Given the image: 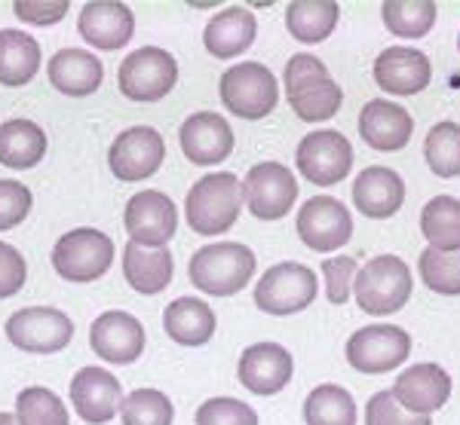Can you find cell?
<instances>
[{"label": "cell", "mask_w": 460, "mask_h": 425, "mask_svg": "<svg viewBox=\"0 0 460 425\" xmlns=\"http://www.w3.org/2000/svg\"><path fill=\"white\" fill-rule=\"evenodd\" d=\"M215 312L199 297H178L163 309V327L178 346H206L215 337Z\"/></svg>", "instance_id": "83f0119b"}, {"label": "cell", "mask_w": 460, "mask_h": 425, "mask_svg": "<svg viewBox=\"0 0 460 425\" xmlns=\"http://www.w3.org/2000/svg\"><path fill=\"white\" fill-rule=\"evenodd\" d=\"M420 233L429 248L460 251V199L436 196L420 212Z\"/></svg>", "instance_id": "1f68e13d"}, {"label": "cell", "mask_w": 460, "mask_h": 425, "mask_svg": "<svg viewBox=\"0 0 460 425\" xmlns=\"http://www.w3.org/2000/svg\"><path fill=\"white\" fill-rule=\"evenodd\" d=\"M286 99L304 123H325L341 110L344 92L329 77V68L310 52H298L286 62Z\"/></svg>", "instance_id": "6da1fadb"}, {"label": "cell", "mask_w": 460, "mask_h": 425, "mask_svg": "<svg viewBox=\"0 0 460 425\" xmlns=\"http://www.w3.org/2000/svg\"><path fill=\"white\" fill-rule=\"evenodd\" d=\"M13 13H16V19H22L25 25L49 28L68 16V0H16Z\"/></svg>", "instance_id": "7bdbcfd3"}, {"label": "cell", "mask_w": 460, "mask_h": 425, "mask_svg": "<svg viewBox=\"0 0 460 425\" xmlns=\"http://www.w3.org/2000/svg\"><path fill=\"white\" fill-rule=\"evenodd\" d=\"M457 49H460V34H457Z\"/></svg>", "instance_id": "bcb514c9"}, {"label": "cell", "mask_w": 460, "mask_h": 425, "mask_svg": "<svg viewBox=\"0 0 460 425\" xmlns=\"http://www.w3.org/2000/svg\"><path fill=\"white\" fill-rule=\"evenodd\" d=\"M414 291L411 270L402 257L396 255H377L368 260L362 270H356L353 297L366 316H393L408 303Z\"/></svg>", "instance_id": "277c9868"}, {"label": "cell", "mask_w": 460, "mask_h": 425, "mask_svg": "<svg viewBox=\"0 0 460 425\" xmlns=\"http://www.w3.org/2000/svg\"><path fill=\"white\" fill-rule=\"evenodd\" d=\"M114 264V242L95 227H77L65 233L53 248V270L65 282H95Z\"/></svg>", "instance_id": "52a82bcc"}, {"label": "cell", "mask_w": 460, "mask_h": 425, "mask_svg": "<svg viewBox=\"0 0 460 425\" xmlns=\"http://www.w3.org/2000/svg\"><path fill=\"white\" fill-rule=\"evenodd\" d=\"M338 19L335 0H298L286 6V28L298 43H323L338 28Z\"/></svg>", "instance_id": "4dcf8cb0"}, {"label": "cell", "mask_w": 460, "mask_h": 425, "mask_svg": "<svg viewBox=\"0 0 460 425\" xmlns=\"http://www.w3.org/2000/svg\"><path fill=\"white\" fill-rule=\"evenodd\" d=\"M319 294V279L310 266L286 260L270 266L255 285V307L267 316H295L307 309Z\"/></svg>", "instance_id": "ba28073f"}, {"label": "cell", "mask_w": 460, "mask_h": 425, "mask_svg": "<svg viewBox=\"0 0 460 425\" xmlns=\"http://www.w3.org/2000/svg\"><path fill=\"white\" fill-rule=\"evenodd\" d=\"M31 205H34L31 190H28L22 181L4 178V181H0V233L19 227V223L28 218Z\"/></svg>", "instance_id": "60d3db41"}, {"label": "cell", "mask_w": 460, "mask_h": 425, "mask_svg": "<svg viewBox=\"0 0 460 425\" xmlns=\"http://www.w3.org/2000/svg\"><path fill=\"white\" fill-rule=\"evenodd\" d=\"M424 156L433 175L457 178L460 175V126L445 119L436 123L424 138Z\"/></svg>", "instance_id": "e575fe53"}, {"label": "cell", "mask_w": 460, "mask_h": 425, "mask_svg": "<svg viewBox=\"0 0 460 425\" xmlns=\"http://www.w3.org/2000/svg\"><path fill=\"white\" fill-rule=\"evenodd\" d=\"M393 398L405 410L420 416L436 413L439 407L448 404L451 398V377L439 364H414V368L402 370L393 383Z\"/></svg>", "instance_id": "7402d4cb"}, {"label": "cell", "mask_w": 460, "mask_h": 425, "mask_svg": "<svg viewBox=\"0 0 460 425\" xmlns=\"http://www.w3.org/2000/svg\"><path fill=\"white\" fill-rule=\"evenodd\" d=\"M295 230H298V239L310 251L329 255V251H338L350 242L353 218L341 199L316 196V199H307V203L298 208Z\"/></svg>", "instance_id": "4fadbf2b"}, {"label": "cell", "mask_w": 460, "mask_h": 425, "mask_svg": "<svg viewBox=\"0 0 460 425\" xmlns=\"http://www.w3.org/2000/svg\"><path fill=\"white\" fill-rule=\"evenodd\" d=\"M4 331L13 346L34 355H56L74 340V322L53 307H25L13 312Z\"/></svg>", "instance_id": "9c48e42d"}, {"label": "cell", "mask_w": 460, "mask_h": 425, "mask_svg": "<svg viewBox=\"0 0 460 425\" xmlns=\"http://www.w3.org/2000/svg\"><path fill=\"white\" fill-rule=\"evenodd\" d=\"M307 425H356V401L344 386L323 383L304 401Z\"/></svg>", "instance_id": "d6a6232c"}, {"label": "cell", "mask_w": 460, "mask_h": 425, "mask_svg": "<svg viewBox=\"0 0 460 425\" xmlns=\"http://www.w3.org/2000/svg\"><path fill=\"white\" fill-rule=\"evenodd\" d=\"M0 425H19L16 413H0Z\"/></svg>", "instance_id": "f6af8a7d"}, {"label": "cell", "mask_w": 460, "mask_h": 425, "mask_svg": "<svg viewBox=\"0 0 460 425\" xmlns=\"http://www.w3.org/2000/svg\"><path fill=\"white\" fill-rule=\"evenodd\" d=\"M255 251L240 242H215L197 248L190 257L188 273L197 291L209 297H234L255 275Z\"/></svg>", "instance_id": "3957f363"}, {"label": "cell", "mask_w": 460, "mask_h": 425, "mask_svg": "<svg viewBox=\"0 0 460 425\" xmlns=\"http://www.w3.org/2000/svg\"><path fill=\"white\" fill-rule=\"evenodd\" d=\"M243 212V187L234 171L203 175L184 199L190 230L199 236H221L236 223Z\"/></svg>", "instance_id": "7a4b0ae2"}, {"label": "cell", "mask_w": 460, "mask_h": 425, "mask_svg": "<svg viewBox=\"0 0 460 425\" xmlns=\"http://www.w3.org/2000/svg\"><path fill=\"white\" fill-rule=\"evenodd\" d=\"M163 160H166V141L151 126L123 129L108 151V166L120 181H145L157 175Z\"/></svg>", "instance_id": "5bb4252c"}, {"label": "cell", "mask_w": 460, "mask_h": 425, "mask_svg": "<svg viewBox=\"0 0 460 425\" xmlns=\"http://www.w3.org/2000/svg\"><path fill=\"white\" fill-rule=\"evenodd\" d=\"M356 260L341 255V257H329L323 264V282H325V297H329V303H335V307H341V303L350 300L353 294V279H356Z\"/></svg>", "instance_id": "b9f144b4"}, {"label": "cell", "mask_w": 460, "mask_h": 425, "mask_svg": "<svg viewBox=\"0 0 460 425\" xmlns=\"http://www.w3.org/2000/svg\"><path fill=\"white\" fill-rule=\"evenodd\" d=\"M366 425H433V422H429V416L405 410L393 398L390 389H381L366 404Z\"/></svg>", "instance_id": "ab89813d"}, {"label": "cell", "mask_w": 460, "mask_h": 425, "mask_svg": "<svg viewBox=\"0 0 460 425\" xmlns=\"http://www.w3.org/2000/svg\"><path fill=\"white\" fill-rule=\"evenodd\" d=\"M381 19L387 31L418 40L436 25V4L433 0H387L381 6Z\"/></svg>", "instance_id": "836d02e7"}, {"label": "cell", "mask_w": 460, "mask_h": 425, "mask_svg": "<svg viewBox=\"0 0 460 425\" xmlns=\"http://www.w3.org/2000/svg\"><path fill=\"white\" fill-rule=\"evenodd\" d=\"M40 43L19 28L0 31V86H28L40 71Z\"/></svg>", "instance_id": "f1b7e54d"}, {"label": "cell", "mask_w": 460, "mask_h": 425, "mask_svg": "<svg viewBox=\"0 0 460 425\" xmlns=\"http://www.w3.org/2000/svg\"><path fill=\"white\" fill-rule=\"evenodd\" d=\"M28 282V264L19 248L0 242V300L16 297Z\"/></svg>", "instance_id": "ee69618b"}, {"label": "cell", "mask_w": 460, "mask_h": 425, "mask_svg": "<svg viewBox=\"0 0 460 425\" xmlns=\"http://www.w3.org/2000/svg\"><path fill=\"white\" fill-rule=\"evenodd\" d=\"M120 416L123 425H172L175 407L172 398L160 389H136L123 395Z\"/></svg>", "instance_id": "74e56055"}, {"label": "cell", "mask_w": 460, "mask_h": 425, "mask_svg": "<svg viewBox=\"0 0 460 425\" xmlns=\"http://www.w3.org/2000/svg\"><path fill=\"white\" fill-rule=\"evenodd\" d=\"M178 83V62L172 52L160 47H142L123 58L117 68V86H120L123 99L154 104L166 99Z\"/></svg>", "instance_id": "8992f818"}, {"label": "cell", "mask_w": 460, "mask_h": 425, "mask_svg": "<svg viewBox=\"0 0 460 425\" xmlns=\"http://www.w3.org/2000/svg\"><path fill=\"white\" fill-rule=\"evenodd\" d=\"M16 422L19 425H71L68 407L53 389L28 386L16 395Z\"/></svg>", "instance_id": "d590c367"}, {"label": "cell", "mask_w": 460, "mask_h": 425, "mask_svg": "<svg viewBox=\"0 0 460 425\" xmlns=\"http://www.w3.org/2000/svg\"><path fill=\"white\" fill-rule=\"evenodd\" d=\"M178 144L194 166H218L234 153V129L215 110H199L181 123Z\"/></svg>", "instance_id": "d6986e66"}, {"label": "cell", "mask_w": 460, "mask_h": 425, "mask_svg": "<svg viewBox=\"0 0 460 425\" xmlns=\"http://www.w3.org/2000/svg\"><path fill=\"white\" fill-rule=\"evenodd\" d=\"M411 355V337L396 325L359 327L347 340V361L359 374H390Z\"/></svg>", "instance_id": "8fae6325"}, {"label": "cell", "mask_w": 460, "mask_h": 425, "mask_svg": "<svg viewBox=\"0 0 460 425\" xmlns=\"http://www.w3.org/2000/svg\"><path fill=\"white\" fill-rule=\"evenodd\" d=\"M77 31L89 43V47L102 52L123 49L136 34V16L126 4L117 0H93L80 10Z\"/></svg>", "instance_id": "ffe728a7"}, {"label": "cell", "mask_w": 460, "mask_h": 425, "mask_svg": "<svg viewBox=\"0 0 460 425\" xmlns=\"http://www.w3.org/2000/svg\"><path fill=\"white\" fill-rule=\"evenodd\" d=\"M292 374L295 358L279 343H255V346H249L240 355V368H236V377L246 386V392L261 395V398L283 392Z\"/></svg>", "instance_id": "ac0fdd59"}, {"label": "cell", "mask_w": 460, "mask_h": 425, "mask_svg": "<svg viewBox=\"0 0 460 425\" xmlns=\"http://www.w3.org/2000/svg\"><path fill=\"white\" fill-rule=\"evenodd\" d=\"M221 104L240 119H264L279 101V86L273 71L261 62H240L221 74Z\"/></svg>", "instance_id": "5b68a950"}, {"label": "cell", "mask_w": 460, "mask_h": 425, "mask_svg": "<svg viewBox=\"0 0 460 425\" xmlns=\"http://www.w3.org/2000/svg\"><path fill=\"white\" fill-rule=\"evenodd\" d=\"M197 425H258V413L240 398H209L197 407Z\"/></svg>", "instance_id": "f35d334b"}, {"label": "cell", "mask_w": 460, "mask_h": 425, "mask_svg": "<svg viewBox=\"0 0 460 425\" xmlns=\"http://www.w3.org/2000/svg\"><path fill=\"white\" fill-rule=\"evenodd\" d=\"M433 80L424 52L411 47H390L375 58V83L390 95H418Z\"/></svg>", "instance_id": "603a6c76"}, {"label": "cell", "mask_w": 460, "mask_h": 425, "mask_svg": "<svg viewBox=\"0 0 460 425\" xmlns=\"http://www.w3.org/2000/svg\"><path fill=\"white\" fill-rule=\"evenodd\" d=\"M47 156V132L31 119H6L0 123V166L34 169Z\"/></svg>", "instance_id": "f546056e"}, {"label": "cell", "mask_w": 460, "mask_h": 425, "mask_svg": "<svg viewBox=\"0 0 460 425\" xmlns=\"http://www.w3.org/2000/svg\"><path fill=\"white\" fill-rule=\"evenodd\" d=\"M49 83L68 99H86L105 83V65L84 49H58L47 65Z\"/></svg>", "instance_id": "d4e9b609"}, {"label": "cell", "mask_w": 460, "mask_h": 425, "mask_svg": "<svg viewBox=\"0 0 460 425\" xmlns=\"http://www.w3.org/2000/svg\"><path fill=\"white\" fill-rule=\"evenodd\" d=\"M123 227L129 233V242L163 248L178 230L175 203L160 190H142L126 203Z\"/></svg>", "instance_id": "9a60e30c"}, {"label": "cell", "mask_w": 460, "mask_h": 425, "mask_svg": "<svg viewBox=\"0 0 460 425\" xmlns=\"http://www.w3.org/2000/svg\"><path fill=\"white\" fill-rule=\"evenodd\" d=\"M414 119L411 114L396 101L372 99L359 110V135L372 151L396 153L411 141Z\"/></svg>", "instance_id": "44dd1931"}, {"label": "cell", "mask_w": 460, "mask_h": 425, "mask_svg": "<svg viewBox=\"0 0 460 425\" xmlns=\"http://www.w3.org/2000/svg\"><path fill=\"white\" fill-rule=\"evenodd\" d=\"M295 162H298V175L307 178L310 184L332 187V184L344 181V175H350L353 147L338 129H316L301 138Z\"/></svg>", "instance_id": "7c38bea8"}, {"label": "cell", "mask_w": 460, "mask_h": 425, "mask_svg": "<svg viewBox=\"0 0 460 425\" xmlns=\"http://www.w3.org/2000/svg\"><path fill=\"white\" fill-rule=\"evenodd\" d=\"M243 187V203L258 221H279L295 208L298 199V178L283 162H258L246 171Z\"/></svg>", "instance_id": "30bf717a"}, {"label": "cell", "mask_w": 460, "mask_h": 425, "mask_svg": "<svg viewBox=\"0 0 460 425\" xmlns=\"http://www.w3.org/2000/svg\"><path fill=\"white\" fill-rule=\"evenodd\" d=\"M405 203V181L387 166H368L353 181V205L366 218L387 221Z\"/></svg>", "instance_id": "cb8c5ba5"}, {"label": "cell", "mask_w": 460, "mask_h": 425, "mask_svg": "<svg viewBox=\"0 0 460 425\" xmlns=\"http://www.w3.org/2000/svg\"><path fill=\"white\" fill-rule=\"evenodd\" d=\"M175 273V260L172 251L163 245V248H147V245H136L126 242L123 245V275L129 282L132 291L138 294H160V291L169 288Z\"/></svg>", "instance_id": "484cf974"}, {"label": "cell", "mask_w": 460, "mask_h": 425, "mask_svg": "<svg viewBox=\"0 0 460 425\" xmlns=\"http://www.w3.org/2000/svg\"><path fill=\"white\" fill-rule=\"evenodd\" d=\"M255 34L258 22L246 6H227V10L215 13L209 25L203 28V47L215 58H234L255 43Z\"/></svg>", "instance_id": "4316f807"}, {"label": "cell", "mask_w": 460, "mask_h": 425, "mask_svg": "<svg viewBox=\"0 0 460 425\" xmlns=\"http://www.w3.org/2000/svg\"><path fill=\"white\" fill-rule=\"evenodd\" d=\"M145 327L123 309H108L89 327V349L108 364H132L145 352Z\"/></svg>", "instance_id": "2e32d148"}, {"label": "cell", "mask_w": 460, "mask_h": 425, "mask_svg": "<svg viewBox=\"0 0 460 425\" xmlns=\"http://www.w3.org/2000/svg\"><path fill=\"white\" fill-rule=\"evenodd\" d=\"M68 395H71L74 413L89 425L111 422L120 413V404H123L120 379L102 368H80L71 379Z\"/></svg>", "instance_id": "e0dca14e"}, {"label": "cell", "mask_w": 460, "mask_h": 425, "mask_svg": "<svg viewBox=\"0 0 460 425\" xmlns=\"http://www.w3.org/2000/svg\"><path fill=\"white\" fill-rule=\"evenodd\" d=\"M420 282L442 297H460V251L424 248L418 257Z\"/></svg>", "instance_id": "8d00e7d4"}]
</instances>
